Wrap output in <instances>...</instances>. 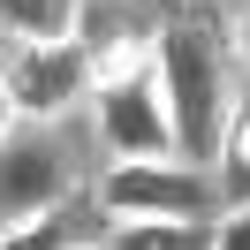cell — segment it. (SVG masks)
Wrapping results in <instances>:
<instances>
[{"instance_id": "2", "label": "cell", "mask_w": 250, "mask_h": 250, "mask_svg": "<svg viewBox=\"0 0 250 250\" xmlns=\"http://www.w3.org/2000/svg\"><path fill=\"white\" fill-rule=\"evenodd\" d=\"M91 197L106 220H220L212 167L189 159H106Z\"/></svg>"}, {"instance_id": "10", "label": "cell", "mask_w": 250, "mask_h": 250, "mask_svg": "<svg viewBox=\"0 0 250 250\" xmlns=\"http://www.w3.org/2000/svg\"><path fill=\"white\" fill-rule=\"evenodd\" d=\"M205 250H250V205H228V212L212 220V243Z\"/></svg>"}, {"instance_id": "12", "label": "cell", "mask_w": 250, "mask_h": 250, "mask_svg": "<svg viewBox=\"0 0 250 250\" xmlns=\"http://www.w3.org/2000/svg\"><path fill=\"white\" fill-rule=\"evenodd\" d=\"M16 129H23V114H16V99H8V83H0V144L16 137Z\"/></svg>"}, {"instance_id": "8", "label": "cell", "mask_w": 250, "mask_h": 250, "mask_svg": "<svg viewBox=\"0 0 250 250\" xmlns=\"http://www.w3.org/2000/svg\"><path fill=\"white\" fill-rule=\"evenodd\" d=\"M212 189H220V212L228 205H250V106H235L228 137L212 152Z\"/></svg>"}, {"instance_id": "4", "label": "cell", "mask_w": 250, "mask_h": 250, "mask_svg": "<svg viewBox=\"0 0 250 250\" xmlns=\"http://www.w3.org/2000/svg\"><path fill=\"white\" fill-rule=\"evenodd\" d=\"M0 83L16 99L23 122H61V114L91 106V53L76 38H46V46H8L0 53Z\"/></svg>"}, {"instance_id": "3", "label": "cell", "mask_w": 250, "mask_h": 250, "mask_svg": "<svg viewBox=\"0 0 250 250\" xmlns=\"http://www.w3.org/2000/svg\"><path fill=\"white\" fill-rule=\"evenodd\" d=\"M68 197H76V152L53 129H16L0 144V228L61 220Z\"/></svg>"}, {"instance_id": "9", "label": "cell", "mask_w": 250, "mask_h": 250, "mask_svg": "<svg viewBox=\"0 0 250 250\" xmlns=\"http://www.w3.org/2000/svg\"><path fill=\"white\" fill-rule=\"evenodd\" d=\"M68 212L61 220H31V228H0V250H68Z\"/></svg>"}, {"instance_id": "13", "label": "cell", "mask_w": 250, "mask_h": 250, "mask_svg": "<svg viewBox=\"0 0 250 250\" xmlns=\"http://www.w3.org/2000/svg\"><path fill=\"white\" fill-rule=\"evenodd\" d=\"M68 250H106V243H68Z\"/></svg>"}, {"instance_id": "7", "label": "cell", "mask_w": 250, "mask_h": 250, "mask_svg": "<svg viewBox=\"0 0 250 250\" xmlns=\"http://www.w3.org/2000/svg\"><path fill=\"white\" fill-rule=\"evenodd\" d=\"M212 220H114L106 250H205Z\"/></svg>"}, {"instance_id": "1", "label": "cell", "mask_w": 250, "mask_h": 250, "mask_svg": "<svg viewBox=\"0 0 250 250\" xmlns=\"http://www.w3.org/2000/svg\"><path fill=\"white\" fill-rule=\"evenodd\" d=\"M152 68H159V91H167V114H174V159L212 167L220 137H228V122H235V68H228L220 31H205V23H189V16L159 23Z\"/></svg>"}, {"instance_id": "11", "label": "cell", "mask_w": 250, "mask_h": 250, "mask_svg": "<svg viewBox=\"0 0 250 250\" xmlns=\"http://www.w3.org/2000/svg\"><path fill=\"white\" fill-rule=\"evenodd\" d=\"M228 46H235V61L250 68V0H235V8H228Z\"/></svg>"}, {"instance_id": "6", "label": "cell", "mask_w": 250, "mask_h": 250, "mask_svg": "<svg viewBox=\"0 0 250 250\" xmlns=\"http://www.w3.org/2000/svg\"><path fill=\"white\" fill-rule=\"evenodd\" d=\"M83 0H0V38L8 46H46V38H76Z\"/></svg>"}, {"instance_id": "5", "label": "cell", "mask_w": 250, "mask_h": 250, "mask_svg": "<svg viewBox=\"0 0 250 250\" xmlns=\"http://www.w3.org/2000/svg\"><path fill=\"white\" fill-rule=\"evenodd\" d=\"M91 129L106 144V159H174V114H167V91H159V68L99 83L91 91Z\"/></svg>"}]
</instances>
